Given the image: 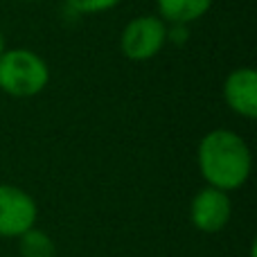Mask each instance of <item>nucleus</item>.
Instances as JSON below:
<instances>
[{
    "label": "nucleus",
    "mask_w": 257,
    "mask_h": 257,
    "mask_svg": "<svg viewBox=\"0 0 257 257\" xmlns=\"http://www.w3.org/2000/svg\"><path fill=\"white\" fill-rule=\"evenodd\" d=\"M18 255L21 257H54L57 255V246H54L52 237L48 232L39 230L34 226L18 237Z\"/></svg>",
    "instance_id": "nucleus-8"
},
{
    "label": "nucleus",
    "mask_w": 257,
    "mask_h": 257,
    "mask_svg": "<svg viewBox=\"0 0 257 257\" xmlns=\"http://www.w3.org/2000/svg\"><path fill=\"white\" fill-rule=\"evenodd\" d=\"M39 205L34 196L9 183H0V237L18 239L36 226Z\"/></svg>",
    "instance_id": "nucleus-4"
},
{
    "label": "nucleus",
    "mask_w": 257,
    "mask_h": 257,
    "mask_svg": "<svg viewBox=\"0 0 257 257\" xmlns=\"http://www.w3.org/2000/svg\"><path fill=\"white\" fill-rule=\"evenodd\" d=\"M50 84V68L27 48L5 50L0 54V90L9 97H36Z\"/></svg>",
    "instance_id": "nucleus-2"
},
{
    "label": "nucleus",
    "mask_w": 257,
    "mask_h": 257,
    "mask_svg": "<svg viewBox=\"0 0 257 257\" xmlns=\"http://www.w3.org/2000/svg\"><path fill=\"white\" fill-rule=\"evenodd\" d=\"M232 214L230 196L228 192H221L217 187H201L190 203V221L201 232H221L228 226Z\"/></svg>",
    "instance_id": "nucleus-5"
},
{
    "label": "nucleus",
    "mask_w": 257,
    "mask_h": 257,
    "mask_svg": "<svg viewBox=\"0 0 257 257\" xmlns=\"http://www.w3.org/2000/svg\"><path fill=\"white\" fill-rule=\"evenodd\" d=\"M196 165L210 187L230 194L244 187L250 178L253 154L239 133L230 128H212L196 147Z\"/></svg>",
    "instance_id": "nucleus-1"
},
{
    "label": "nucleus",
    "mask_w": 257,
    "mask_h": 257,
    "mask_svg": "<svg viewBox=\"0 0 257 257\" xmlns=\"http://www.w3.org/2000/svg\"><path fill=\"white\" fill-rule=\"evenodd\" d=\"M7 50V43H5V34H3V30H0V54Z\"/></svg>",
    "instance_id": "nucleus-10"
},
{
    "label": "nucleus",
    "mask_w": 257,
    "mask_h": 257,
    "mask_svg": "<svg viewBox=\"0 0 257 257\" xmlns=\"http://www.w3.org/2000/svg\"><path fill=\"white\" fill-rule=\"evenodd\" d=\"M223 102L235 115L255 120L257 117V72L250 66L237 68L223 81Z\"/></svg>",
    "instance_id": "nucleus-6"
},
{
    "label": "nucleus",
    "mask_w": 257,
    "mask_h": 257,
    "mask_svg": "<svg viewBox=\"0 0 257 257\" xmlns=\"http://www.w3.org/2000/svg\"><path fill=\"white\" fill-rule=\"evenodd\" d=\"M214 0H156L158 16L167 25H190L210 12Z\"/></svg>",
    "instance_id": "nucleus-7"
},
{
    "label": "nucleus",
    "mask_w": 257,
    "mask_h": 257,
    "mask_svg": "<svg viewBox=\"0 0 257 257\" xmlns=\"http://www.w3.org/2000/svg\"><path fill=\"white\" fill-rule=\"evenodd\" d=\"M25 3H36V0H25Z\"/></svg>",
    "instance_id": "nucleus-11"
},
{
    "label": "nucleus",
    "mask_w": 257,
    "mask_h": 257,
    "mask_svg": "<svg viewBox=\"0 0 257 257\" xmlns=\"http://www.w3.org/2000/svg\"><path fill=\"white\" fill-rule=\"evenodd\" d=\"M167 45V23L160 16L140 14L128 21L120 34V50L128 61H149Z\"/></svg>",
    "instance_id": "nucleus-3"
},
{
    "label": "nucleus",
    "mask_w": 257,
    "mask_h": 257,
    "mask_svg": "<svg viewBox=\"0 0 257 257\" xmlns=\"http://www.w3.org/2000/svg\"><path fill=\"white\" fill-rule=\"evenodd\" d=\"M120 3L122 0H66V5L75 14H104Z\"/></svg>",
    "instance_id": "nucleus-9"
}]
</instances>
